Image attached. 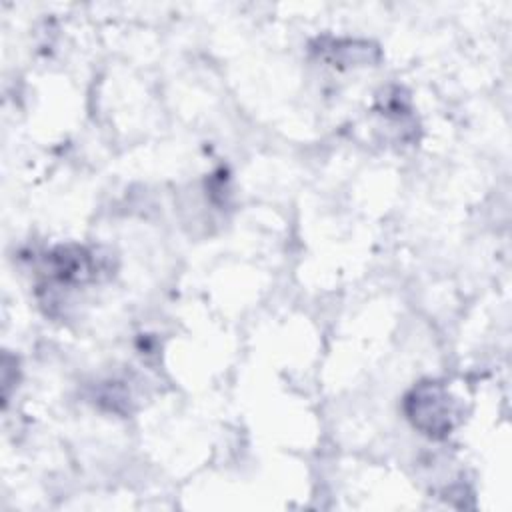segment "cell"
Masks as SVG:
<instances>
[{"label": "cell", "mask_w": 512, "mask_h": 512, "mask_svg": "<svg viewBox=\"0 0 512 512\" xmlns=\"http://www.w3.org/2000/svg\"><path fill=\"white\" fill-rule=\"evenodd\" d=\"M322 54L336 66H356V64H370L374 62L380 52L378 48L370 46L368 42H352V40H338L332 46H322Z\"/></svg>", "instance_id": "7a4b0ae2"}, {"label": "cell", "mask_w": 512, "mask_h": 512, "mask_svg": "<svg viewBox=\"0 0 512 512\" xmlns=\"http://www.w3.org/2000/svg\"><path fill=\"white\" fill-rule=\"evenodd\" d=\"M404 412L430 438H446L462 420V404L436 380L418 382L404 398Z\"/></svg>", "instance_id": "6da1fadb"}]
</instances>
